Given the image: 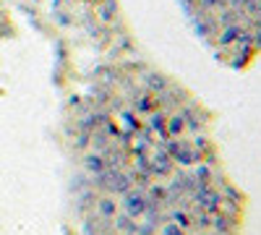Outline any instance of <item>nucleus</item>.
Returning a JSON list of instances; mask_svg holds the SVG:
<instances>
[{
    "label": "nucleus",
    "mask_w": 261,
    "mask_h": 235,
    "mask_svg": "<svg viewBox=\"0 0 261 235\" xmlns=\"http://www.w3.org/2000/svg\"><path fill=\"white\" fill-rule=\"evenodd\" d=\"M79 6L94 58L63 47L73 73L58 134L71 235H241L246 196L204 108L125 47L110 0Z\"/></svg>",
    "instance_id": "obj_1"
}]
</instances>
